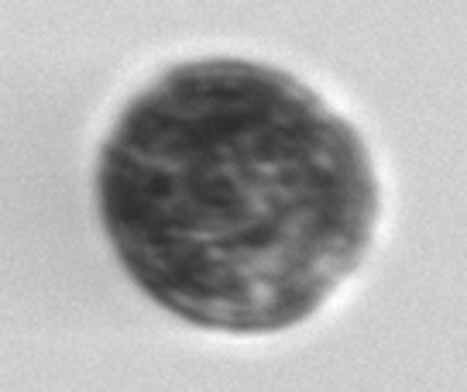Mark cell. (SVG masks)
Here are the masks:
<instances>
[{
	"mask_svg": "<svg viewBox=\"0 0 467 392\" xmlns=\"http://www.w3.org/2000/svg\"><path fill=\"white\" fill-rule=\"evenodd\" d=\"M97 193L134 282L237 334L309 317L361 261L379 207L348 121L299 79L237 58L148 87L103 148Z\"/></svg>",
	"mask_w": 467,
	"mask_h": 392,
	"instance_id": "obj_1",
	"label": "cell"
}]
</instances>
